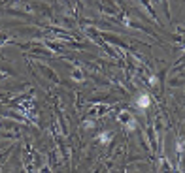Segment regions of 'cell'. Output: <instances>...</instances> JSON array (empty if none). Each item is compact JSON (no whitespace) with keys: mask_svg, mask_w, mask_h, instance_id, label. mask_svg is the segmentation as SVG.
<instances>
[{"mask_svg":"<svg viewBox=\"0 0 185 173\" xmlns=\"http://www.w3.org/2000/svg\"><path fill=\"white\" fill-rule=\"evenodd\" d=\"M151 105V98H149V94L147 92H142L140 96L136 98V107L138 109H147Z\"/></svg>","mask_w":185,"mask_h":173,"instance_id":"obj_1","label":"cell"},{"mask_svg":"<svg viewBox=\"0 0 185 173\" xmlns=\"http://www.w3.org/2000/svg\"><path fill=\"white\" fill-rule=\"evenodd\" d=\"M97 139L100 141V143H104V145H106V143H110V141H112V136L104 132V134H98V136H97Z\"/></svg>","mask_w":185,"mask_h":173,"instance_id":"obj_2","label":"cell"},{"mask_svg":"<svg viewBox=\"0 0 185 173\" xmlns=\"http://www.w3.org/2000/svg\"><path fill=\"white\" fill-rule=\"evenodd\" d=\"M149 83H151V85H157V83H159V79H157L155 75H151V77H149Z\"/></svg>","mask_w":185,"mask_h":173,"instance_id":"obj_3","label":"cell"},{"mask_svg":"<svg viewBox=\"0 0 185 173\" xmlns=\"http://www.w3.org/2000/svg\"><path fill=\"white\" fill-rule=\"evenodd\" d=\"M178 151L181 152V151H185V145H181V143H178Z\"/></svg>","mask_w":185,"mask_h":173,"instance_id":"obj_4","label":"cell"}]
</instances>
